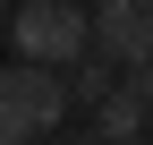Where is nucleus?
I'll return each instance as SVG.
<instances>
[{
	"mask_svg": "<svg viewBox=\"0 0 153 145\" xmlns=\"http://www.w3.org/2000/svg\"><path fill=\"white\" fill-rule=\"evenodd\" d=\"M68 77L60 68H43V60H17V68H0V145H34V137H51L68 120Z\"/></svg>",
	"mask_w": 153,
	"mask_h": 145,
	"instance_id": "f257e3e1",
	"label": "nucleus"
},
{
	"mask_svg": "<svg viewBox=\"0 0 153 145\" xmlns=\"http://www.w3.org/2000/svg\"><path fill=\"white\" fill-rule=\"evenodd\" d=\"M9 43H17V60L76 68L94 51V17L76 9V0H17V9H9Z\"/></svg>",
	"mask_w": 153,
	"mask_h": 145,
	"instance_id": "f03ea898",
	"label": "nucleus"
},
{
	"mask_svg": "<svg viewBox=\"0 0 153 145\" xmlns=\"http://www.w3.org/2000/svg\"><path fill=\"white\" fill-rule=\"evenodd\" d=\"M94 60H119V68L153 60V0H102L94 9Z\"/></svg>",
	"mask_w": 153,
	"mask_h": 145,
	"instance_id": "7ed1b4c3",
	"label": "nucleus"
},
{
	"mask_svg": "<svg viewBox=\"0 0 153 145\" xmlns=\"http://www.w3.org/2000/svg\"><path fill=\"white\" fill-rule=\"evenodd\" d=\"M94 128H102L111 145H145V128H153V102H136V94L119 85V94H111L102 111H94Z\"/></svg>",
	"mask_w": 153,
	"mask_h": 145,
	"instance_id": "20e7f679",
	"label": "nucleus"
},
{
	"mask_svg": "<svg viewBox=\"0 0 153 145\" xmlns=\"http://www.w3.org/2000/svg\"><path fill=\"white\" fill-rule=\"evenodd\" d=\"M119 85H128V77H111V68H94V51H85V60H76V77H68V94L85 102V111H102V102L119 94Z\"/></svg>",
	"mask_w": 153,
	"mask_h": 145,
	"instance_id": "39448f33",
	"label": "nucleus"
},
{
	"mask_svg": "<svg viewBox=\"0 0 153 145\" xmlns=\"http://www.w3.org/2000/svg\"><path fill=\"white\" fill-rule=\"evenodd\" d=\"M128 94H136V102H153V60H136V68H128Z\"/></svg>",
	"mask_w": 153,
	"mask_h": 145,
	"instance_id": "423d86ee",
	"label": "nucleus"
},
{
	"mask_svg": "<svg viewBox=\"0 0 153 145\" xmlns=\"http://www.w3.org/2000/svg\"><path fill=\"white\" fill-rule=\"evenodd\" d=\"M0 17H9V0H0Z\"/></svg>",
	"mask_w": 153,
	"mask_h": 145,
	"instance_id": "0eeeda50",
	"label": "nucleus"
}]
</instances>
